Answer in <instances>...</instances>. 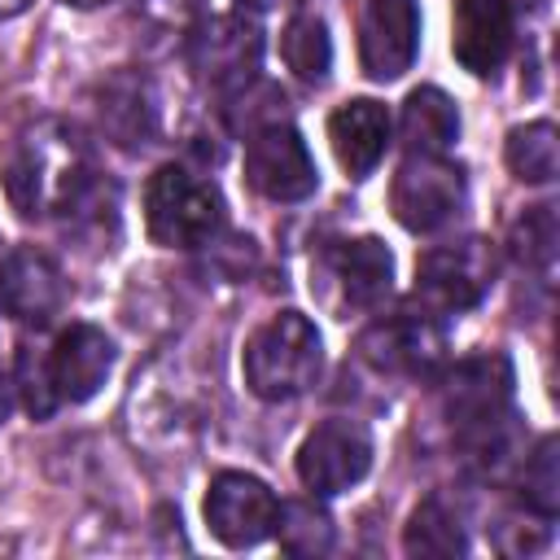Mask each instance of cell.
I'll use <instances>...</instances> for the list:
<instances>
[{
    "mask_svg": "<svg viewBox=\"0 0 560 560\" xmlns=\"http://www.w3.org/2000/svg\"><path fill=\"white\" fill-rule=\"evenodd\" d=\"M88 144L83 136L61 122V118H39L31 122L4 162V197L22 219H44V214H66L70 201L88 188L92 179Z\"/></svg>",
    "mask_w": 560,
    "mask_h": 560,
    "instance_id": "6da1fadb",
    "label": "cell"
},
{
    "mask_svg": "<svg viewBox=\"0 0 560 560\" xmlns=\"http://www.w3.org/2000/svg\"><path fill=\"white\" fill-rule=\"evenodd\" d=\"M442 416L472 451L481 468L508 459L512 451V363L499 350L459 359L442 376Z\"/></svg>",
    "mask_w": 560,
    "mask_h": 560,
    "instance_id": "7a4b0ae2",
    "label": "cell"
},
{
    "mask_svg": "<svg viewBox=\"0 0 560 560\" xmlns=\"http://www.w3.org/2000/svg\"><path fill=\"white\" fill-rule=\"evenodd\" d=\"M241 372L254 398L262 402H293L302 398L319 372H324V341L319 328L302 311H276L262 319L245 350H241Z\"/></svg>",
    "mask_w": 560,
    "mask_h": 560,
    "instance_id": "3957f363",
    "label": "cell"
},
{
    "mask_svg": "<svg viewBox=\"0 0 560 560\" xmlns=\"http://www.w3.org/2000/svg\"><path fill=\"white\" fill-rule=\"evenodd\" d=\"M144 228L166 249H201L223 228V192L214 179L166 162L144 184Z\"/></svg>",
    "mask_w": 560,
    "mask_h": 560,
    "instance_id": "277c9868",
    "label": "cell"
},
{
    "mask_svg": "<svg viewBox=\"0 0 560 560\" xmlns=\"http://www.w3.org/2000/svg\"><path fill=\"white\" fill-rule=\"evenodd\" d=\"M468 206V175L446 153H407L394 184L389 210L407 232H438Z\"/></svg>",
    "mask_w": 560,
    "mask_h": 560,
    "instance_id": "5b68a950",
    "label": "cell"
},
{
    "mask_svg": "<svg viewBox=\"0 0 560 560\" xmlns=\"http://www.w3.org/2000/svg\"><path fill=\"white\" fill-rule=\"evenodd\" d=\"M494 276H499V258H494V245L486 236L446 241V245H433L420 254L416 298L429 311L459 315V311H472L494 289Z\"/></svg>",
    "mask_w": 560,
    "mask_h": 560,
    "instance_id": "8992f818",
    "label": "cell"
},
{
    "mask_svg": "<svg viewBox=\"0 0 560 560\" xmlns=\"http://www.w3.org/2000/svg\"><path fill=\"white\" fill-rule=\"evenodd\" d=\"M245 184L267 201H306L319 188L315 158L298 127L284 118H267L245 136Z\"/></svg>",
    "mask_w": 560,
    "mask_h": 560,
    "instance_id": "52a82bcc",
    "label": "cell"
},
{
    "mask_svg": "<svg viewBox=\"0 0 560 560\" xmlns=\"http://www.w3.org/2000/svg\"><path fill=\"white\" fill-rule=\"evenodd\" d=\"M188 57L206 88H214L223 96H241L262 70V31L245 13L206 18L192 31Z\"/></svg>",
    "mask_w": 560,
    "mask_h": 560,
    "instance_id": "ba28073f",
    "label": "cell"
},
{
    "mask_svg": "<svg viewBox=\"0 0 560 560\" xmlns=\"http://www.w3.org/2000/svg\"><path fill=\"white\" fill-rule=\"evenodd\" d=\"M319 293L341 311H376L389 289H394V254L381 236H354V241H337L319 254L315 267Z\"/></svg>",
    "mask_w": 560,
    "mask_h": 560,
    "instance_id": "9c48e42d",
    "label": "cell"
},
{
    "mask_svg": "<svg viewBox=\"0 0 560 560\" xmlns=\"http://www.w3.org/2000/svg\"><path fill=\"white\" fill-rule=\"evenodd\" d=\"M293 468H298V481L306 486V494H315V499L341 494V490H350V486H359L368 477V468H372V438H368L363 424L332 416V420L315 424L302 438Z\"/></svg>",
    "mask_w": 560,
    "mask_h": 560,
    "instance_id": "30bf717a",
    "label": "cell"
},
{
    "mask_svg": "<svg viewBox=\"0 0 560 560\" xmlns=\"http://www.w3.org/2000/svg\"><path fill=\"white\" fill-rule=\"evenodd\" d=\"M359 359L385 376H429L446 354V332L424 311H398L385 319H372L359 341Z\"/></svg>",
    "mask_w": 560,
    "mask_h": 560,
    "instance_id": "8fae6325",
    "label": "cell"
},
{
    "mask_svg": "<svg viewBox=\"0 0 560 560\" xmlns=\"http://www.w3.org/2000/svg\"><path fill=\"white\" fill-rule=\"evenodd\" d=\"M201 516L210 525V534L232 547V551H245V547H258L262 538L276 534V521H280V499L267 481L249 477V472H219L206 490V503H201Z\"/></svg>",
    "mask_w": 560,
    "mask_h": 560,
    "instance_id": "7c38bea8",
    "label": "cell"
},
{
    "mask_svg": "<svg viewBox=\"0 0 560 560\" xmlns=\"http://www.w3.org/2000/svg\"><path fill=\"white\" fill-rule=\"evenodd\" d=\"M420 52V9L416 0H368L359 18V66L376 83H394L411 70Z\"/></svg>",
    "mask_w": 560,
    "mask_h": 560,
    "instance_id": "4fadbf2b",
    "label": "cell"
},
{
    "mask_svg": "<svg viewBox=\"0 0 560 560\" xmlns=\"http://www.w3.org/2000/svg\"><path fill=\"white\" fill-rule=\"evenodd\" d=\"M66 276L61 267L35 249V245H18L4 262H0V311L26 328H48L61 311H66Z\"/></svg>",
    "mask_w": 560,
    "mask_h": 560,
    "instance_id": "5bb4252c",
    "label": "cell"
},
{
    "mask_svg": "<svg viewBox=\"0 0 560 560\" xmlns=\"http://www.w3.org/2000/svg\"><path fill=\"white\" fill-rule=\"evenodd\" d=\"M512 44H516V4L512 0H455L451 52L468 74H477V79L499 74Z\"/></svg>",
    "mask_w": 560,
    "mask_h": 560,
    "instance_id": "9a60e30c",
    "label": "cell"
},
{
    "mask_svg": "<svg viewBox=\"0 0 560 560\" xmlns=\"http://www.w3.org/2000/svg\"><path fill=\"white\" fill-rule=\"evenodd\" d=\"M114 341L105 337V328L96 324H70L57 332L52 350H48V381H52V394L57 402H88L114 372Z\"/></svg>",
    "mask_w": 560,
    "mask_h": 560,
    "instance_id": "2e32d148",
    "label": "cell"
},
{
    "mask_svg": "<svg viewBox=\"0 0 560 560\" xmlns=\"http://www.w3.org/2000/svg\"><path fill=\"white\" fill-rule=\"evenodd\" d=\"M101 131L122 149H144L158 136V96L140 70H114L96 88Z\"/></svg>",
    "mask_w": 560,
    "mask_h": 560,
    "instance_id": "e0dca14e",
    "label": "cell"
},
{
    "mask_svg": "<svg viewBox=\"0 0 560 560\" xmlns=\"http://www.w3.org/2000/svg\"><path fill=\"white\" fill-rule=\"evenodd\" d=\"M328 144L350 179H368L389 144V109L372 96H354L328 114Z\"/></svg>",
    "mask_w": 560,
    "mask_h": 560,
    "instance_id": "ac0fdd59",
    "label": "cell"
},
{
    "mask_svg": "<svg viewBox=\"0 0 560 560\" xmlns=\"http://www.w3.org/2000/svg\"><path fill=\"white\" fill-rule=\"evenodd\" d=\"M459 140V109L442 88H416L402 101V149L446 153Z\"/></svg>",
    "mask_w": 560,
    "mask_h": 560,
    "instance_id": "d6986e66",
    "label": "cell"
},
{
    "mask_svg": "<svg viewBox=\"0 0 560 560\" xmlns=\"http://www.w3.org/2000/svg\"><path fill=\"white\" fill-rule=\"evenodd\" d=\"M402 551L416 556V560H451V556H464L468 551V534H464L459 512L442 494L420 499L411 508L407 525H402Z\"/></svg>",
    "mask_w": 560,
    "mask_h": 560,
    "instance_id": "ffe728a7",
    "label": "cell"
},
{
    "mask_svg": "<svg viewBox=\"0 0 560 560\" xmlns=\"http://www.w3.org/2000/svg\"><path fill=\"white\" fill-rule=\"evenodd\" d=\"M503 162L521 184H551L556 171H560V131H556V122L538 118V122L512 127L508 144H503Z\"/></svg>",
    "mask_w": 560,
    "mask_h": 560,
    "instance_id": "44dd1931",
    "label": "cell"
},
{
    "mask_svg": "<svg viewBox=\"0 0 560 560\" xmlns=\"http://www.w3.org/2000/svg\"><path fill=\"white\" fill-rule=\"evenodd\" d=\"M280 57L284 66L302 79V83H324L328 70H332V39H328V26L324 18L315 13H293L280 31Z\"/></svg>",
    "mask_w": 560,
    "mask_h": 560,
    "instance_id": "7402d4cb",
    "label": "cell"
},
{
    "mask_svg": "<svg viewBox=\"0 0 560 560\" xmlns=\"http://www.w3.org/2000/svg\"><path fill=\"white\" fill-rule=\"evenodd\" d=\"M556 241H560V228H556V206L542 201V206H529L512 232H508V254L529 267V271H551L556 262Z\"/></svg>",
    "mask_w": 560,
    "mask_h": 560,
    "instance_id": "603a6c76",
    "label": "cell"
},
{
    "mask_svg": "<svg viewBox=\"0 0 560 560\" xmlns=\"http://www.w3.org/2000/svg\"><path fill=\"white\" fill-rule=\"evenodd\" d=\"M280 547L293 556H324L332 547V521L315 503H280Z\"/></svg>",
    "mask_w": 560,
    "mask_h": 560,
    "instance_id": "cb8c5ba5",
    "label": "cell"
},
{
    "mask_svg": "<svg viewBox=\"0 0 560 560\" xmlns=\"http://www.w3.org/2000/svg\"><path fill=\"white\" fill-rule=\"evenodd\" d=\"M521 503L542 516H556V508H560V472H556V438L551 433L521 464Z\"/></svg>",
    "mask_w": 560,
    "mask_h": 560,
    "instance_id": "d4e9b609",
    "label": "cell"
},
{
    "mask_svg": "<svg viewBox=\"0 0 560 560\" xmlns=\"http://www.w3.org/2000/svg\"><path fill=\"white\" fill-rule=\"evenodd\" d=\"M13 389H18V402L26 407L31 420H48V416L61 407L57 394H52V381H48V354L35 350V346H22V350H18Z\"/></svg>",
    "mask_w": 560,
    "mask_h": 560,
    "instance_id": "484cf974",
    "label": "cell"
},
{
    "mask_svg": "<svg viewBox=\"0 0 560 560\" xmlns=\"http://www.w3.org/2000/svg\"><path fill=\"white\" fill-rule=\"evenodd\" d=\"M551 521H556V516H542V512H534V508L521 503L512 516H503V521L494 525V547H499L503 556L542 551V547L551 542Z\"/></svg>",
    "mask_w": 560,
    "mask_h": 560,
    "instance_id": "4316f807",
    "label": "cell"
},
{
    "mask_svg": "<svg viewBox=\"0 0 560 560\" xmlns=\"http://www.w3.org/2000/svg\"><path fill=\"white\" fill-rule=\"evenodd\" d=\"M201 0H140L136 4V18L153 31V35H166V39H179V35H192L197 22H201Z\"/></svg>",
    "mask_w": 560,
    "mask_h": 560,
    "instance_id": "83f0119b",
    "label": "cell"
},
{
    "mask_svg": "<svg viewBox=\"0 0 560 560\" xmlns=\"http://www.w3.org/2000/svg\"><path fill=\"white\" fill-rule=\"evenodd\" d=\"M13 398H18V389H13V376L0 368V424L9 420V411H13Z\"/></svg>",
    "mask_w": 560,
    "mask_h": 560,
    "instance_id": "f1b7e54d",
    "label": "cell"
},
{
    "mask_svg": "<svg viewBox=\"0 0 560 560\" xmlns=\"http://www.w3.org/2000/svg\"><path fill=\"white\" fill-rule=\"evenodd\" d=\"M280 0H236V9L241 13H267V9H276Z\"/></svg>",
    "mask_w": 560,
    "mask_h": 560,
    "instance_id": "f546056e",
    "label": "cell"
},
{
    "mask_svg": "<svg viewBox=\"0 0 560 560\" xmlns=\"http://www.w3.org/2000/svg\"><path fill=\"white\" fill-rule=\"evenodd\" d=\"M26 4H31V0H0V18H18Z\"/></svg>",
    "mask_w": 560,
    "mask_h": 560,
    "instance_id": "4dcf8cb0",
    "label": "cell"
},
{
    "mask_svg": "<svg viewBox=\"0 0 560 560\" xmlns=\"http://www.w3.org/2000/svg\"><path fill=\"white\" fill-rule=\"evenodd\" d=\"M61 4H74V9H96V4H105V0H61Z\"/></svg>",
    "mask_w": 560,
    "mask_h": 560,
    "instance_id": "1f68e13d",
    "label": "cell"
}]
</instances>
